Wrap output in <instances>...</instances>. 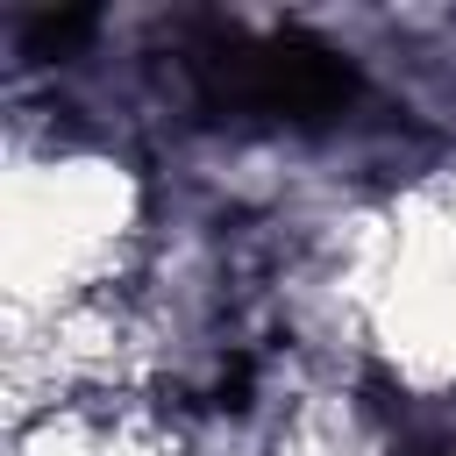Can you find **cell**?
I'll use <instances>...</instances> for the list:
<instances>
[{"mask_svg":"<svg viewBox=\"0 0 456 456\" xmlns=\"http://www.w3.org/2000/svg\"><path fill=\"white\" fill-rule=\"evenodd\" d=\"M185 64L200 78V100L214 114H242V121H321L356 100L349 57L299 28L256 36L235 21H200Z\"/></svg>","mask_w":456,"mask_h":456,"instance_id":"1","label":"cell"},{"mask_svg":"<svg viewBox=\"0 0 456 456\" xmlns=\"http://www.w3.org/2000/svg\"><path fill=\"white\" fill-rule=\"evenodd\" d=\"M428 456H456V449H428Z\"/></svg>","mask_w":456,"mask_h":456,"instance_id":"2","label":"cell"}]
</instances>
